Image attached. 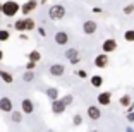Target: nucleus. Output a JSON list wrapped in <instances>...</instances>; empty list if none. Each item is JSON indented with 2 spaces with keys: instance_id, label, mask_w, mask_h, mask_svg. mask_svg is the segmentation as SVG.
<instances>
[{
  "instance_id": "32",
  "label": "nucleus",
  "mask_w": 134,
  "mask_h": 132,
  "mask_svg": "<svg viewBox=\"0 0 134 132\" xmlns=\"http://www.w3.org/2000/svg\"><path fill=\"white\" fill-rule=\"evenodd\" d=\"M38 35H40V36H43V38L47 36V31H45V27H38Z\"/></svg>"
},
{
  "instance_id": "30",
  "label": "nucleus",
  "mask_w": 134,
  "mask_h": 132,
  "mask_svg": "<svg viewBox=\"0 0 134 132\" xmlns=\"http://www.w3.org/2000/svg\"><path fill=\"white\" fill-rule=\"evenodd\" d=\"M79 62H81V57H74V58H71V60H69V64H71V65H77Z\"/></svg>"
},
{
  "instance_id": "23",
  "label": "nucleus",
  "mask_w": 134,
  "mask_h": 132,
  "mask_svg": "<svg viewBox=\"0 0 134 132\" xmlns=\"http://www.w3.org/2000/svg\"><path fill=\"white\" fill-rule=\"evenodd\" d=\"M124 39L129 41V43H132L134 41V29H127V31L124 33Z\"/></svg>"
},
{
  "instance_id": "27",
  "label": "nucleus",
  "mask_w": 134,
  "mask_h": 132,
  "mask_svg": "<svg viewBox=\"0 0 134 132\" xmlns=\"http://www.w3.org/2000/svg\"><path fill=\"white\" fill-rule=\"evenodd\" d=\"M31 29H35V21L26 17V31H31Z\"/></svg>"
},
{
  "instance_id": "15",
  "label": "nucleus",
  "mask_w": 134,
  "mask_h": 132,
  "mask_svg": "<svg viewBox=\"0 0 134 132\" xmlns=\"http://www.w3.org/2000/svg\"><path fill=\"white\" fill-rule=\"evenodd\" d=\"M14 29H16V31H19V33H24V31H26V17H24V19H17L16 22H14Z\"/></svg>"
},
{
  "instance_id": "2",
  "label": "nucleus",
  "mask_w": 134,
  "mask_h": 132,
  "mask_svg": "<svg viewBox=\"0 0 134 132\" xmlns=\"http://www.w3.org/2000/svg\"><path fill=\"white\" fill-rule=\"evenodd\" d=\"M48 17H50L52 21H60L65 17V7L60 4L57 5H52L50 9H48Z\"/></svg>"
},
{
  "instance_id": "29",
  "label": "nucleus",
  "mask_w": 134,
  "mask_h": 132,
  "mask_svg": "<svg viewBox=\"0 0 134 132\" xmlns=\"http://www.w3.org/2000/svg\"><path fill=\"white\" fill-rule=\"evenodd\" d=\"M76 76L79 79H88V72L86 70H76Z\"/></svg>"
},
{
  "instance_id": "6",
  "label": "nucleus",
  "mask_w": 134,
  "mask_h": 132,
  "mask_svg": "<svg viewBox=\"0 0 134 132\" xmlns=\"http://www.w3.org/2000/svg\"><path fill=\"white\" fill-rule=\"evenodd\" d=\"M36 7H38V2H36V0H28V2H24V4L21 5V12H23L24 16H28Z\"/></svg>"
},
{
  "instance_id": "39",
  "label": "nucleus",
  "mask_w": 134,
  "mask_h": 132,
  "mask_svg": "<svg viewBox=\"0 0 134 132\" xmlns=\"http://www.w3.org/2000/svg\"><path fill=\"white\" fill-rule=\"evenodd\" d=\"M88 132H98V130H88Z\"/></svg>"
},
{
  "instance_id": "14",
  "label": "nucleus",
  "mask_w": 134,
  "mask_h": 132,
  "mask_svg": "<svg viewBox=\"0 0 134 132\" xmlns=\"http://www.w3.org/2000/svg\"><path fill=\"white\" fill-rule=\"evenodd\" d=\"M0 79H2L5 84H12V82H14V76H12L10 72H7V70H2V69H0Z\"/></svg>"
},
{
  "instance_id": "26",
  "label": "nucleus",
  "mask_w": 134,
  "mask_h": 132,
  "mask_svg": "<svg viewBox=\"0 0 134 132\" xmlns=\"http://www.w3.org/2000/svg\"><path fill=\"white\" fill-rule=\"evenodd\" d=\"M72 124H74V125H76V127H79V125L83 124V117L79 115V113H76V115H74V117H72Z\"/></svg>"
},
{
  "instance_id": "33",
  "label": "nucleus",
  "mask_w": 134,
  "mask_h": 132,
  "mask_svg": "<svg viewBox=\"0 0 134 132\" xmlns=\"http://www.w3.org/2000/svg\"><path fill=\"white\" fill-rule=\"evenodd\" d=\"M127 120L131 122V124H134V112H131V113H127Z\"/></svg>"
},
{
  "instance_id": "12",
  "label": "nucleus",
  "mask_w": 134,
  "mask_h": 132,
  "mask_svg": "<svg viewBox=\"0 0 134 132\" xmlns=\"http://www.w3.org/2000/svg\"><path fill=\"white\" fill-rule=\"evenodd\" d=\"M96 101H98V105L102 106H108L112 101V94L108 93V91H102V93L98 94V98H96Z\"/></svg>"
},
{
  "instance_id": "1",
  "label": "nucleus",
  "mask_w": 134,
  "mask_h": 132,
  "mask_svg": "<svg viewBox=\"0 0 134 132\" xmlns=\"http://www.w3.org/2000/svg\"><path fill=\"white\" fill-rule=\"evenodd\" d=\"M19 10H21V5L17 4L16 0H7V2L2 4V14L5 17H14Z\"/></svg>"
},
{
  "instance_id": "7",
  "label": "nucleus",
  "mask_w": 134,
  "mask_h": 132,
  "mask_svg": "<svg viewBox=\"0 0 134 132\" xmlns=\"http://www.w3.org/2000/svg\"><path fill=\"white\" fill-rule=\"evenodd\" d=\"M21 112L26 113V115L33 113V112H35V103H33L29 98H24V100L21 101Z\"/></svg>"
},
{
  "instance_id": "22",
  "label": "nucleus",
  "mask_w": 134,
  "mask_h": 132,
  "mask_svg": "<svg viewBox=\"0 0 134 132\" xmlns=\"http://www.w3.org/2000/svg\"><path fill=\"white\" fill-rule=\"evenodd\" d=\"M33 79H35V74H33V70H26L23 74V81L24 82H31Z\"/></svg>"
},
{
  "instance_id": "34",
  "label": "nucleus",
  "mask_w": 134,
  "mask_h": 132,
  "mask_svg": "<svg viewBox=\"0 0 134 132\" xmlns=\"http://www.w3.org/2000/svg\"><path fill=\"white\" fill-rule=\"evenodd\" d=\"M131 112H134V101L131 103L129 106H127V113H131Z\"/></svg>"
},
{
  "instance_id": "36",
  "label": "nucleus",
  "mask_w": 134,
  "mask_h": 132,
  "mask_svg": "<svg viewBox=\"0 0 134 132\" xmlns=\"http://www.w3.org/2000/svg\"><path fill=\"white\" fill-rule=\"evenodd\" d=\"M126 132H134V129H132V127H127V129H126Z\"/></svg>"
},
{
  "instance_id": "40",
  "label": "nucleus",
  "mask_w": 134,
  "mask_h": 132,
  "mask_svg": "<svg viewBox=\"0 0 134 132\" xmlns=\"http://www.w3.org/2000/svg\"><path fill=\"white\" fill-rule=\"evenodd\" d=\"M45 2H47V0H41V4H45Z\"/></svg>"
},
{
  "instance_id": "24",
  "label": "nucleus",
  "mask_w": 134,
  "mask_h": 132,
  "mask_svg": "<svg viewBox=\"0 0 134 132\" xmlns=\"http://www.w3.org/2000/svg\"><path fill=\"white\" fill-rule=\"evenodd\" d=\"M60 100H62V103H64L65 106H69V105H72V101H74V96H72V94H65V96L60 98Z\"/></svg>"
},
{
  "instance_id": "31",
  "label": "nucleus",
  "mask_w": 134,
  "mask_h": 132,
  "mask_svg": "<svg viewBox=\"0 0 134 132\" xmlns=\"http://www.w3.org/2000/svg\"><path fill=\"white\" fill-rule=\"evenodd\" d=\"M36 67V64L35 62H28V65H26V70H33Z\"/></svg>"
},
{
  "instance_id": "21",
  "label": "nucleus",
  "mask_w": 134,
  "mask_h": 132,
  "mask_svg": "<svg viewBox=\"0 0 134 132\" xmlns=\"http://www.w3.org/2000/svg\"><path fill=\"white\" fill-rule=\"evenodd\" d=\"M12 122H16V124H19V122H23V112H17V110H12Z\"/></svg>"
},
{
  "instance_id": "16",
  "label": "nucleus",
  "mask_w": 134,
  "mask_h": 132,
  "mask_svg": "<svg viewBox=\"0 0 134 132\" xmlns=\"http://www.w3.org/2000/svg\"><path fill=\"white\" fill-rule=\"evenodd\" d=\"M28 60L29 62H40L41 60V53H40V50H33V51H29L28 53Z\"/></svg>"
},
{
  "instance_id": "13",
  "label": "nucleus",
  "mask_w": 134,
  "mask_h": 132,
  "mask_svg": "<svg viewBox=\"0 0 134 132\" xmlns=\"http://www.w3.org/2000/svg\"><path fill=\"white\" fill-rule=\"evenodd\" d=\"M50 108H52V112L55 113V115H60V113H64V112H65V108H67V106L64 105V103H62V100L59 98V100L52 101V106H50Z\"/></svg>"
},
{
  "instance_id": "37",
  "label": "nucleus",
  "mask_w": 134,
  "mask_h": 132,
  "mask_svg": "<svg viewBox=\"0 0 134 132\" xmlns=\"http://www.w3.org/2000/svg\"><path fill=\"white\" fill-rule=\"evenodd\" d=\"M2 58H4V51L0 50V60H2Z\"/></svg>"
},
{
  "instance_id": "19",
  "label": "nucleus",
  "mask_w": 134,
  "mask_h": 132,
  "mask_svg": "<svg viewBox=\"0 0 134 132\" xmlns=\"http://www.w3.org/2000/svg\"><path fill=\"white\" fill-rule=\"evenodd\" d=\"M119 103H120V106H122V108H127L132 101H131V96H129V94H122V96L119 98Z\"/></svg>"
},
{
  "instance_id": "9",
  "label": "nucleus",
  "mask_w": 134,
  "mask_h": 132,
  "mask_svg": "<svg viewBox=\"0 0 134 132\" xmlns=\"http://www.w3.org/2000/svg\"><path fill=\"white\" fill-rule=\"evenodd\" d=\"M108 55L107 53H100L95 57V67H98V69H105L107 65H108Z\"/></svg>"
},
{
  "instance_id": "3",
  "label": "nucleus",
  "mask_w": 134,
  "mask_h": 132,
  "mask_svg": "<svg viewBox=\"0 0 134 132\" xmlns=\"http://www.w3.org/2000/svg\"><path fill=\"white\" fill-rule=\"evenodd\" d=\"M117 50V41H115L114 38H108V39H105L103 41V45H102V51L103 53H112V51H115Z\"/></svg>"
},
{
  "instance_id": "11",
  "label": "nucleus",
  "mask_w": 134,
  "mask_h": 132,
  "mask_svg": "<svg viewBox=\"0 0 134 132\" xmlns=\"http://www.w3.org/2000/svg\"><path fill=\"white\" fill-rule=\"evenodd\" d=\"M53 39H55V43L59 47H65L67 43H69V35H67L65 31H59V33H55Z\"/></svg>"
},
{
  "instance_id": "17",
  "label": "nucleus",
  "mask_w": 134,
  "mask_h": 132,
  "mask_svg": "<svg viewBox=\"0 0 134 132\" xmlns=\"http://www.w3.org/2000/svg\"><path fill=\"white\" fill-rule=\"evenodd\" d=\"M45 93H47V96H48V98H50V101L59 100V89H57V88H48Z\"/></svg>"
},
{
  "instance_id": "4",
  "label": "nucleus",
  "mask_w": 134,
  "mask_h": 132,
  "mask_svg": "<svg viewBox=\"0 0 134 132\" xmlns=\"http://www.w3.org/2000/svg\"><path fill=\"white\" fill-rule=\"evenodd\" d=\"M12 110H14V103H12L10 98H7V96L0 98V112H4V113H10Z\"/></svg>"
},
{
  "instance_id": "20",
  "label": "nucleus",
  "mask_w": 134,
  "mask_h": 132,
  "mask_svg": "<svg viewBox=\"0 0 134 132\" xmlns=\"http://www.w3.org/2000/svg\"><path fill=\"white\" fill-rule=\"evenodd\" d=\"M65 57H67V60H71V58H74V57H79V50L77 48H67Z\"/></svg>"
},
{
  "instance_id": "35",
  "label": "nucleus",
  "mask_w": 134,
  "mask_h": 132,
  "mask_svg": "<svg viewBox=\"0 0 134 132\" xmlns=\"http://www.w3.org/2000/svg\"><path fill=\"white\" fill-rule=\"evenodd\" d=\"M93 12H96V14H100V12H102V9H100V7H95V9H93Z\"/></svg>"
},
{
  "instance_id": "25",
  "label": "nucleus",
  "mask_w": 134,
  "mask_h": 132,
  "mask_svg": "<svg viewBox=\"0 0 134 132\" xmlns=\"http://www.w3.org/2000/svg\"><path fill=\"white\" fill-rule=\"evenodd\" d=\"M9 38H10L9 29H0V41H7Z\"/></svg>"
},
{
  "instance_id": "28",
  "label": "nucleus",
  "mask_w": 134,
  "mask_h": 132,
  "mask_svg": "<svg viewBox=\"0 0 134 132\" xmlns=\"http://www.w3.org/2000/svg\"><path fill=\"white\" fill-rule=\"evenodd\" d=\"M132 12H134V4H127L126 7H124V14H126V16H129Z\"/></svg>"
},
{
  "instance_id": "5",
  "label": "nucleus",
  "mask_w": 134,
  "mask_h": 132,
  "mask_svg": "<svg viewBox=\"0 0 134 132\" xmlns=\"http://www.w3.org/2000/svg\"><path fill=\"white\" fill-rule=\"evenodd\" d=\"M48 72H50L52 77H62L64 72H65V67H64L62 64H53V65H50Z\"/></svg>"
},
{
  "instance_id": "38",
  "label": "nucleus",
  "mask_w": 134,
  "mask_h": 132,
  "mask_svg": "<svg viewBox=\"0 0 134 132\" xmlns=\"http://www.w3.org/2000/svg\"><path fill=\"white\" fill-rule=\"evenodd\" d=\"M0 12H2V2H0Z\"/></svg>"
},
{
  "instance_id": "8",
  "label": "nucleus",
  "mask_w": 134,
  "mask_h": 132,
  "mask_svg": "<svg viewBox=\"0 0 134 132\" xmlns=\"http://www.w3.org/2000/svg\"><path fill=\"white\" fill-rule=\"evenodd\" d=\"M96 29H98V24H96V21H84V24H83L84 35H95Z\"/></svg>"
},
{
  "instance_id": "10",
  "label": "nucleus",
  "mask_w": 134,
  "mask_h": 132,
  "mask_svg": "<svg viewBox=\"0 0 134 132\" xmlns=\"http://www.w3.org/2000/svg\"><path fill=\"white\" fill-rule=\"evenodd\" d=\"M86 113H88V117H90L91 120H100V118H102V110H100V106H95V105L88 106Z\"/></svg>"
},
{
  "instance_id": "18",
  "label": "nucleus",
  "mask_w": 134,
  "mask_h": 132,
  "mask_svg": "<svg viewBox=\"0 0 134 132\" xmlns=\"http://www.w3.org/2000/svg\"><path fill=\"white\" fill-rule=\"evenodd\" d=\"M90 82H91V86H93V88H102L103 77H102V76H91V77H90Z\"/></svg>"
}]
</instances>
